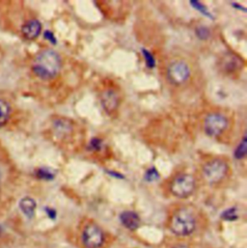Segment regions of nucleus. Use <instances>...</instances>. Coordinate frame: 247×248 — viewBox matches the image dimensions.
I'll return each mask as SVG.
<instances>
[{
    "label": "nucleus",
    "mask_w": 247,
    "mask_h": 248,
    "mask_svg": "<svg viewBox=\"0 0 247 248\" xmlns=\"http://www.w3.org/2000/svg\"><path fill=\"white\" fill-rule=\"evenodd\" d=\"M62 68V60L58 52L45 49L35 58L32 66L34 74L42 79H52L57 77Z\"/></svg>",
    "instance_id": "nucleus-1"
},
{
    "label": "nucleus",
    "mask_w": 247,
    "mask_h": 248,
    "mask_svg": "<svg viewBox=\"0 0 247 248\" xmlns=\"http://www.w3.org/2000/svg\"><path fill=\"white\" fill-rule=\"evenodd\" d=\"M195 228V217L188 209H180L171 217L170 229L177 236H188L194 232Z\"/></svg>",
    "instance_id": "nucleus-2"
},
{
    "label": "nucleus",
    "mask_w": 247,
    "mask_h": 248,
    "mask_svg": "<svg viewBox=\"0 0 247 248\" xmlns=\"http://www.w3.org/2000/svg\"><path fill=\"white\" fill-rule=\"evenodd\" d=\"M229 166L222 158H213L203 167V175L209 184L220 183L227 175Z\"/></svg>",
    "instance_id": "nucleus-3"
},
{
    "label": "nucleus",
    "mask_w": 247,
    "mask_h": 248,
    "mask_svg": "<svg viewBox=\"0 0 247 248\" xmlns=\"http://www.w3.org/2000/svg\"><path fill=\"white\" fill-rule=\"evenodd\" d=\"M196 181L192 175L181 174L171 183V193L178 198H187L195 190Z\"/></svg>",
    "instance_id": "nucleus-4"
},
{
    "label": "nucleus",
    "mask_w": 247,
    "mask_h": 248,
    "mask_svg": "<svg viewBox=\"0 0 247 248\" xmlns=\"http://www.w3.org/2000/svg\"><path fill=\"white\" fill-rule=\"evenodd\" d=\"M191 75L189 65L184 60L172 62L166 71L167 79L174 85H182L188 80Z\"/></svg>",
    "instance_id": "nucleus-5"
},
{
    "label": "nucleus",
    "mask_w": 247,
    "mask_h": 248,
    "mask_svg": "<svg viewBox=\"0 0 247 248\" xmlns=\"http://www.w3.org/2000/svg\"><path fill=\"white\" fill-rule=\"evenodd\" d=\"M228 125L229 120L225 115L213 112L205 118L204 130L207 135L211 137H217L227 129Z\"/></svg>",
    "instance_id": "nucleus-6"
},
{
    "label": "nucleus",
    "mask_w": 247,
    "mask_h": 248,
    "mask_svg": "<svg viewBox=\"0 0 247 248\" xmlns=\"http://www.w3.org/2000/svg\"><path fill=\"white\" fill-rule=\"evenodd\" d=\"M82 241L86 248H100L105 242V236L102 229L92 223L85 227L82 234Z\"/></svg>",
    "instance_id": "nucleus-7"
},
{
    "label": "nucleus",
    "mask_w": 247,
    "mask_h": 248,
    "mask_svg": "<svg viewBox=\"0 0 247 248\" xmlns=\"http://www.w3.org/2000/svg\"><path fill=\"white\" fill-rule=\"evenodd\" d=\"M120 102L119 95L113 89H107L101 95L102 107L108 114H111L118 109Z\"/></svg>",
    "instance_id": "nucleus-8"
},
{
    "label": "nucleus",
    "mask_w": 247,
    "mask_h": 248,
    "mask_svg": "<svg viewBox=\"0 0 247 248\" xmlns=\"http://www.w3.org/2000/svg\"><path fill=\"white\" fill-rule=\"evenodd\" d=\"M42 31V24L38 19H30L21 27L22 35L27 40L36 39Z\"/></svg>",
    "instance_id": "nucleus-9"
},
{
    "label": "nucleus",
    "mask_w": 247,
    "mask_h": 248,
    "mask_svg": "<svg viewBox=\"0 0 247 248\" xmlns=\"http://www.w3.org/2000/svg\"><path fill=\"white\" fill-rule=\"evenodd\" d=\"M53 129L57 136L65 138L73 132L74 124L71 120L67 118H57L53 121Z\"/></svg>",
    "instance_id": "nucleus-10"
},
{
    "label": "nucleus",
    "mask_w": 247,
    "mask_h": 248,
    "mask_svg": "<svg viewBox=\"0 0 247 248\" xmlns=\"http://www.w3.org/2000/svg\"><path fill=\"white\" fill-rule=\"evenodd\" d=\"M120 221L124 226L130 230H136L140 225L139 216L132 211H125L120 215Z\"/></svg>",
    "instance_id": "nucleus-11"
},
{
    "label": "nucleus",
    "mask_w": 247,
    "mask_h": 248,
    "mask_svg": "<svg viewBox=\"0 0 247 248\" xmlns=\"http://www.w3.org/2000/svg\"><path fill=\"white\" fill-rule=\"evenodd\" d=\"M19 209L22 212V214L28 217V218H32L35 216V211H36V207L37 204L35 202V200L31 197H24L19 201Z\"/></svg>",
    "instance_id": "nucleus-12"
},
{
    "label": "nucleus",
    "mask_w": 247,
    "mask_h": 248,
    "mask_svg": "<svg viewBox=\"0 0 247 248\" xmlns=\"http://www.w3.org/2000/svg\"><path fill=\"white\" fill-rule=\"evenodd\" d=\"M241 65V58L239 59L237 56H234L232 54L228 55L227 57H225L223 59V66H224V69L227 70L229 73L239 69Z\"/></svg>",
    "instance_id": "nucleus-13"
},
{
    "label": "nucleus",
    "mask_w": 247,
    "mask_h": 248,
    "mask_svg": "<svg viewBox=\"0 0 247 248\" xmlns=\"http://www.w3.org/2000/svg\"><path fill=\"white\" fill-rule=\"evenodd\" d=\"M247 134L244 135L243 139L241 140L240 144L237 146L234 152V156L236 159L241 160L247 156Z\"/></svg>",
    "instance_id": "nucleus-14"
},
{
    "label": "nucleus",
    "mask_w": 247,
    "mask_h": 248,
    "mask_svg": "<svg viewBox=\"0 0 247 248\" xmlns=\"http://www.w3.org/2000/svg\"><path fill=\"white\" fill-rule=\"evenodd\" d=\"M56 172L48 167H41L36 171L37 178L44 181H52L55 178Z\"/></svg>",
    "instance_id": "nucleus-15"
},
{
    "label": "nucleus",
    "mask_w": 247,
    "mask_h": 248,
    "mask_svg": "<svg viewBox=\"0 0 247 248\" xmlns=\"http://www.w3.org/2000/svg\"><path fill=\"white\" fill-rule=\"evenodd\" d=\"M11 114L10 106L3 100H0V127L3 126L9 120Z\"/></svg>",
    "instance_id": "nucleus-16"
},
{
    "label": "nucleus",
    "mask_w": 247,
    "mask_h": 248,
    "mask_svg": "<svg viewBox=\"0 0 247 248\" xmlns=\"http://www.w3.org/2000/svg\"><path fill=\"white\" fill-rule=\"evenodd\" d=\"M189 3H190V5H191L192 8L196 9V10H197L199 13H201L202 15L206 16L207 17H209V18H211V19H214V18H215V17H214V15L210 12V10H209L204 4H202L200 1L191 0V1H189Z\"/></svg>",
    "instance_id": "nucleus-17"
},
{
    "label": "nucleus",
    "mask_w": 247,
    "mask_h": 248,
    "mask_svg": "<svg viewBox=\"0 0 247 248\" xmlns=\"http://www.w3.org/2000/svg\"><path fill=\"white\" fill-rule=\"evenodd\" d=\"M195 34L199 40L207 41L211 37V30L209 29V27H207L205 25H200V26L196 27Z\"/></svg>",
    "instance_id": "nucleus-18"
},
{
    "label": "nucleus",
    "mask_w": 247,
    "mask_h": 248,
    "mask_svg": "<svg viewBox=\"0 0 247 248\" xmlns=\"http://www.w3.org/2000/svg\"><path fill=\"white\" fill-rule=\"evenodd\" d=\"M238 217H239L238 210L235 207L234 208H229L221 214V218L223 220H226V221H234V220H237Z\"/></svg>",
    "instance_id": "nucleus-19"
},
{
    "label": "nucleus",
    "mask_w": 247,
    "mask_h": 248,
    "mask_svg": "<svg viewBox=\"0 0 247 248\" xmlns=\"http://www.w3.org/2000/svg\"><path fill=\"white\" fill-rule=\"evenodd\" d=\"M142 54H143L145 62H146V66L150 69L154 68L155 67V59H154V56L153 55V53L151 51H149L148 49L143 48Z\"/></svg>",
    "instance_id": "nucleus-20"
},
{
    "label": "nucleus",
    "mask_w": 247,
    "mask_h": 248,
    "mask_svg": "<svg viewBox=\"0 0 247 248\" xmlns=\"http://www.w3.org/2000/svg\"><path fill=\"white\" fill-rule=\"evenodd\" d=\"M144 178H145V181H147V182H149V183L155 182V181H157V180L159 179V173H158V171L156 170V168L153 166V167L149 168V169L146 171Z\"/></svg>",
    "instance_id": "nucleus-21"
},
{
    "label": "nucleus",
    "mask_w": 247,
    "mask_h": 248,
    "mask_svg": "<svg viewBox=\"0 0 247 248\" xmlns=\"http://www.w3.org/2000/svg\"><path fill=\"white\" fill-rule=\"evenodd\" d=\"M102 148H103V141H102V139H100L98 137L92 138L89 145H88V149L90 151H94V152L101 151Z\"/></svg>",
    "instance_id": "nucleus-22"
},
{
    "label": "nucleus",
    "mask_w": 247,
    "mask_h": 248,
    "mask_svg": "<svg viewBox=\"0 0 247 248\" xmlns=\"http://www.w3.org/2000/svg\"><path fill=\"white\" fill-rule=\"evenodd\" d=\"M44 37H45L47 41H49L51 44H53V45H56V44H57V40H56L54 34H53L51 31H49V30L45 31Z\"/></svg>",
    "instance_id": "nucleus-23"
},
{
    "label": "nucleus",
    "mask_w": 247,
    "mask_h": 248,
    "mask_svg": "<svg viewBox=\"0 0 247 248\" xmlns=\"http://www.w3.org/2000/svg\"><path fill=\"white\" fill-rule=\"evenodd\" d=\"M46 212L47 216H48L50 218H52V219L55 218V217H56V212H55L53 209L46 208Z\"/></svg>",
    "instance_id": "nucleus-24"
},
{
    "label": "nucleus",
    "mask_w": 247,
    "mask_h": 248,
    "mask_svg": "<svg viewBox=\"0 0 247 248\" xmlns=\"http://www.w3.org/2000/svg\"><path fill=\"white\" fill-rule=\"evenodd\" d=\"M108 173L110 174L111 176L116 177V178H119V179H123L124 178L123 175H121V174H119V173H117V172H114V171H108Z\"/></svg>",
    "instance_id": "nucleus-25"
},
{
    "label": "nucleus",
    "mask_w": 247,
    "mask_h": 248,
    "mask_svg": "<svg viewBox=\"0 0 247 248\" xmlns=\"http://www.w3.org/2000/svg\"><path fill=\"white\" fill-rule=\"evenodd\" d=\"M232 6L235 7L236 9H242L244 12H247V8H246V7H243L242 5H239V4H237V3H233Z\"/></svg>",
    "instance_id": "nucleus-26"
},
{
    "label": "nucleus",
    "mask_w": 247,
    "mask_h": 248,
    "mask_svg": "<svg viewBox=\"0 0 247 248\" xmlns=\"http://www.w3.org/2000/svg\"><path fill=\"white\" fill-rule=\"evenodd\" d=\"M188 248V247L185 246V245H179V246H176L175 248Z\"/></svg>",
    "instance_id": "nucleus-27"
},
{
    "label": "nucleus",
    "mask_w": 247,
    "mask_h": 248,
    "mask_svg": "<svg viewBox=\"0 0 247 248\" xmlns=\"http://www.w3.org/2000/svg\"><path fill=\"white\" fill-rule=\"evenodd\" d=\"M0 183H1V174H0Z\"/></svg>",
    "instance_id": "nucleus-28"
}]
</instances>
